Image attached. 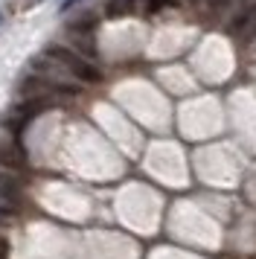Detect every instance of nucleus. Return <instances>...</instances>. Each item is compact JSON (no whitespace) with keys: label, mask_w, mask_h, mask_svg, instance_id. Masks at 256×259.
Instances as JSON below:
<instances>
[{"label":"nucleus","mask_w":256,"mask_h":259,"mask_svg":"<svg viewBox=\"0 0 256 259\" xmlns=\"http://www.w3.org/2000/svg\"><path fill=\"white\" fill-rule=\"evenodd\" d=\"M192 3H198V0H192Z\"/></svg>","instance_id":"12"},{"label":"nucleus","mask_w":256,"mask_h":259,"mask_svg":"<svg viewBox=\"0 0 256 259\" xmlns=\"http://www.w3.org/2000/svg\"><path fill=\"white\" fill-rule=\"evenodd\" d=\"M93 26H96V15L88 12V15H79V18L70 21V32H73V35H88Z\"/></svg>","instance_id":"5"},{"label":"nucleus","mask_w":256,"mask_h":259,"mask_svg":"<svg viewBox=\"0 0 256 259\" xmlns=\"http://www.w3.org/2000/svg\"><path fill=\"white\" fill-rule=\"evenodd\" d=\"M29 166L26 149H23L18 137H0V169L6 172H23Z\"/></svg>","instance_id":"3"},{"label":"nucleus","mask_w":256,"mask_h":259,"mask_svg":"<svg viewBox=\"0 0 256 259\" xmlns=\"http://www.w3.org/2000/svg\"><path fill=\"white\" fill-rule=\"evenodd\" d=\"M0 26H3V12H0Z\"/></svg>","instance_id":"11"},{"label":"nucleus","mask_w":256,"mask_h":259,"mask_svg":"<svg viewBox=\"0 0 256 259\" xmlns=\"http://www.w3.org/2000/svg\"><path fill=\"white\" fill-rule=\"evenodd\" d=\"M73 44H76V50H73V53H79L81 59L91 61L93 56H96V47H93V41L88 35H76V41H73Z\"/></svg>","instance_id":"6"},{"label":"nucleus","mask_w":256,"mask_h":259,"mask_svg":"<svg viewBox=\"0 0 256 259\" xmlns=\"http://www.w3.org/2000/svg\"><path fill=\"white\" fill-rule=\"evenodd\" d=\"M15 219V207H0V224H9Z\"/></svg>","instance_id":"8"},{"label":"nucleus","mask_w":256,"mask_h":259,"mask_svg":"<svg viewBox=\"0 0 256 259\" xmlns=\"http://www.w3.org/2000/svg\"><path fill=\"white\" fill-rule=\"evenodd\" d=\"M6 256H9V242L0 236V259H6Z\"/></svg>","instance_id":"9"},{"label":"nucleus","mask_w":256,"mask_h":259,"mask_svg":"<svg viewBox=\"0 0 256 259\" xmlns=\"http://www.w3.org/2000/svg\"><path fill=\"white\" fill-rule=\"evenodd\" d=\"M76 3H81V0H64V3H61V12H64V9H73Z\"/></svg>","instance_id":"10"},{"label":"nucleus","mask_w":256,"mask_h":259,"mask_svg":"<svg viewBox=\"0 0 256 259\" xmlns=\"http://www.w3.org/2000/svg\"><path fill=\"white\" fill-rule=\"evenodd\" d=\"M146 3V12H157V9H166V6H178V0H143Z\"/></svg>","instance_id":"7"},{"label":"nucleus","mask_w":256,"mask_h":259,"mask_svg":"<svg viewBox=\"0 0 256 259\" xmlns=\"http://www.w3.org/2000/svg\"><path fill=\"white\" fill-rule=\"evenodd\" d=\"M47 105H50V99H47V96H38V99H23V102L12 105L9 111L0 117V125L15 137V134H21V131L26 128V125H29V122H32V119L38 117Z\"/></svg>","instance_id":"2"},{"label":"nucleus","mask_w":256,"mask_h":259,"mask_svg":"<svg viewBox=\"0 0 256 259\" xmlns=\"http://www.w3.org/2000/svg\"><path fill=\"white\" fill-rule=\"evenodd\" d=\"M44 59L53 61L56 67H61L64 73H70L73 79H79V82H99L102 79V73L99 67H93V61L81 59L79 53H73L70 47H61V44H50L44 50Z\"/></svg>","instance_id":"1"},{"label":"nucleus","mask_w":256,"mask_h":259,"mask_svg":"<svg viewBox=\"0 0 256 259\" xmlns=\"http://www.w3.org/2000/svg\"><path fill=\"white\" fill-rule=\"evenodd\" d=\"M21 181L12 175V172H6V169H0V204H18L21 201Z\"/></svg>","instance_id":"4"}]
</instances>
